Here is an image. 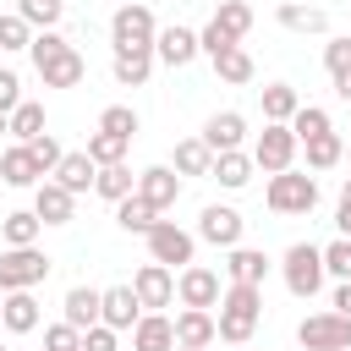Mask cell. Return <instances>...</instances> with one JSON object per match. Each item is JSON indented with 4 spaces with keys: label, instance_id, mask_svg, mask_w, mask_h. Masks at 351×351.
I'll use <instances>...</instances> for the list:
<instances>
[{
    "label": "cell",
    "instance_id": "680465c9",
    "mask_svg": "<svg viewBox=\"0 0 351 351\" xmlns=\"http://www.w3.org/2000/svg\"><path fill=\"white\" fill-rule=\"evenodd\" d=\"M0 351H5V346H0Z\"/></svg>",
    "mask_w": 351,
    "mask_h": 351
},
{
    "label": "cell",
    "instance_id": "ac0fdd59",
    "mask_svg": "<svg viewBox=\"0 0 351 351\" xmlns=\"http://www.w3.org/2000/svg\"><path fill=\"white\" fill-rule=\"evenodd\" d=\"M38 77H44V88H82L88 82V60L77 55V44H66L60 55H49L38 66Z\"/></svg>",
    "mask_w": 351,
    "mask_h": 351
},
{
    "label": "cell",
    "instance_id": "cb8c5ba5",
    "mask_svg": "<svg viewBox=\"0 0 351 351\" xmlns=\"http://www.w3.org/2000/svg\"><path fill=\"white\" fill-rule=\"evenodd\" d=\"M208 27H214L219 38H230V44H241V38L252 33V5H247V0H219L214 16H208Z\"/></svg>",
    "mask_w": 351,
    "mask_h": 351
},
{
    "label": "cell",
    "instance_id": "816d5d0a",
    "mask_svg": "<svg viewBox=\"0 0 351 351\" xmlns=\"http://www.w3.org/2000/svg\"><path fill=\"white\" fill-rule=\"evenodd\" d=\"M335 93H340V99L351 104V77H335Z\"/></svg>",
    "mask_w": 351,
    "mask_h": 351
},
{
    "label": "cell",
    "instance_id": "7402d4cb",
    "mask_svg": "<svg viewBox=\"0 0 351 351\" xmlns=\"http://www.w3.org/2000/svg\"><path fill=\"white\" fill-rule=\"evenodd\" d=\"M60 324H71L77 335L99 324V285H71L60 296Z\"/></svg>",
    "mask_w": 351,
    "mask_h": 351
},
{
    "label": "cell",
    "instance_id": "e575fe53",
    "mask_svg": "<svg viewBox=\"0 0 351 351\" xmlns=\"http://www.w3.org/2000/svg\"><path fill=\"white\" fill-rule=\"evenodd\" d=\"M5 126H11V137H16V143L44 137V104H38V99H22V104L5 115Z\"/></svg>",
    "mask_w": 351,
    "mask_h": 351
},
{
    "label": "cell",
    "instance_id": "8fae6325",
    "mask_svg": "<svg viewBox=\"0 0 351 351\" xmlns=\"http://www.w3.org/2000/svg\"><path fill=\"white\" fill-rule=\"evenodd\" d=\"M132 296H137V307H143V313L170 307V302H176V274H170L165 263H143V269L132 274Z\"/></svg>",
    "mask_w": 351,
    "mask_h": 351
},
{
    "label": "cell",
    "instance_id": "83f0119b",
    "mask_svg": "<svg viewBox=\"0 0 351 351\" xmlns=\"http://www.w3.org/2000/svg\"><path fill=\"white\" fill-rule=\"evenodd\" d=\"M252 170H258V165H252V154H241V148H236V154H214V165H208V176H214L225 192H241V186L252 181Z\"/></svg>",
    "mask_w": 351,
    "mask_h": 351
},
{
    "label": "cell",
    "instance_id": "e0dca14e",
    "mask_svg": "<svg viewBox=\"0 0 351 351\" xmlns=\"http://www.w3.org/2000/svg\"><path fill=\"white\" fill-rule=\"evenodd\" d=\"M137 318H143V307H137L132 285H110V291H99V324H110V329L121 335V329H137Z\"/></svg>",
    "mask_w": 351,
    "mask_h": 351
},
{
    "label": "cell",
    "instance_id": "60d3db41",
    "mask_svg": "<svg viewBox=\"0 0 351 351\" xmlns=\"http://www.w3.org/2000/svg\"><path fill=\"white\" fill-rule=\"evenodd\" d=\"M324 71H329V82L335 77H351V33L324 38Z\"/></svg>",
    "mask_w": 351,
    "mask_h": 351
},
{
    "label": "cell",
    "instance_id": "bcb514c9",
    "mask_svg": "<svg viewBox=\"0 0 351 351\" xmlns=\"http://www.w3.org/2000/svg\"><path fill=\"white\" fill-rule=\"evenodd\" d=\"M27 148H33V159L44 165V176H55V165H60V154H66V148H60V143H55L49 132H44V137H33Z\"/></svg>",
    "mask_w": 351,
    "mask_h": 351
},
{
    "label": "cell",
    "instance_id": "f35d334b",
    "mask_svg": "<svg viewBox=\"0 0 351 351\" xmlns=\"http://www.w3.org/2000/svg\"><path fill=\"white\" fill-rule=\"evenodd\" d=\"M126 148H132L126 137H110V132H93L82 154H88L93 165H126Z\"/></svg>",
    "mask_w": 351,
    "mask_h": 351
},
{
    "label": "cell",
    "instance_id": "d6986e66",
    "mask_svg": "<svg viewBox=\"0 0 351 351\" xmlns=\"http://www.w3.org/2000/svg\"><path fill=\"white\" fill-rule=\"evenodd\" d=\"M0 181H5V186H38V181H49V176H44V165L33 159L27 143H11V148L0 154Z\"/></svg>",
    "mask_w": 351,
    "mask_h": 351
},
{
    "label": "cell",
    "instance_id": "7bdbcfd3",
    "mask_svg": "<svg viewBox=\"0 0 351 351\" xmlns=\"http://www.w3.org/2000/svg\"><path fill=\"white\" fill-rule=\"evenodd\" d=\"M324 274H335V280H351V241H346V236H335V241L324 247Z\"/></svg>",
    "mask_w": 351,
    "mask_h": 351
},
{
    "label": "cell",
    "instance_id": "b9f144b4",
    "mask_svg": "<svg viewBox=\"0 0 351 351\" xmlns=\"http://www.w3.org/2000/svg\"><path fill=\"white\" fill-rule=\"evenodd\" d=\"M27 44H33V27H27L16 11H5V16H0V55H5V49H27Z\"/></svg>",
    "mask_w": 351,
    "mask_h": 351
},
{
    "label": "cell",
    "instance_id": "52a82bcc",
    "mask_svg": "<svg viewBox=\"0 0 351 351\" xmlns=\"http://www.w3.org/2000/svg\"><path fill=\"white\" fill-rule=\"evenodd\" d=\"M296 340H302V351H351V318H340L335 307L307 313L296 324Z\"/></svg>",
    "mask_w": 351,
    "mask_h": 351
},
{
    "label": "cell",
    "instance_id": "f546056e",
    "mask_svg": "<svg viewBox=\"0 0 351 351\" xmlns=\"http://www.w3.org/2000/svg\"><path fill=\"white\" fill-rule=\"evenodd\" d=\"M274 22H280L285 33H329V16H324L318 5H302V0H285V5L274 11Z\"/></svg>",
    "mask_w": 351,
    "mask_h": 351
},
{
    "label": "cell",
    "instance_id": "d4e9b609",
    "mask_svg": "<svg viewBox=\"0 0 351 351\" xmlns=\"http://www.w3.org/2000/svg\"><path fill=\"white\" fill-rule=\"evenodd\" d=\"M110 77L121 88H143L154 77V49H115L110 55Z\"/></svg>",
    "mask_w": 351,
    "mask_h": 351
},
{
    "label": "cell",
    "instance_id": "74e56055",
    "mask_svg": "<svg viewBox=\"0 0 351 351\" xmlns=\"http://www.w3.org/2000/svg\"><path fill=\"white\" fill-rule=\"evenodd\" d=\"M137 126H143V121H137V110H132V104H104V115H99V132L126 137V143L137 137Z\"/></svg>",
    "mask_w": 351,
    "mask_h": 351
},
{
    "label": "cell",
    "instance_id": "f6af8a7d",
    "mask_svg": "<svg viewBox=\"0 0 351 351\" xmlns=\"http://www.w3.org/2000/svg\"><path fill=\"white\" fill-rule=\"evenodd\" d=\"M60 49H66V38H60L55 27H49V33H33V44H27L33 66H44V60H49V55H60Z\"/></svg>",
    "mask_w": 351,
    "mask_h": 351
},
{
    "label": "cell",
    "instance_id": "4dcf8cb0",
    "mask_svg": "<svg viewBox=\"0 0 351 351\" xmlns=\"http://www.w3.org/2000/svg\"><path fill=\"white\" fill-rule=\"evenodd\" d=\"M208 165H214V154H208L203 137H181L176 154H170V170L176 176H208Z\"/></svg>",
    "mask_w": 351,
    "mask_h": 351
},
{
    "label": "cell",
    "instance_id": "5bb4252c",
    "mask_svg": "<svg viewBox=\"0 0 351 351\" xmlns=\"http://www.w3.org/2000/svg\"><path fill=\"white\" fill-rule=\"evenodd\" d=\"M38 324H44V307H38L33 291H5L0 296V329L5 335H33Z\"/></svg>",
    "mask_w": 351,
    "mask_h": 351
},
{
    "label": "cell",
    "instance_id": "ee69618b",
    "mask_svg": "<svg viewBox=\"0 0 351 351\" xmlns=\"http://www.w3.org/2000/svg\"><path fill=\"white\" fill-rule=\"evenodd\" d=\"M44 351H82V335L71 324H49L44 329Z\"/></svg>",
    "mask_w": 351,
    "mask_h": 351
},
{
    "label": "cell",
    "instance_id": "c3c4849f",
    "mask_svg": "<svg viewBox=\"0 0 351 351\" xmlns=\"http://www.w3.org/2000/svg\"><path fill=\"white\" fill-rule=\"evenodd\" d=\"M16 104H22V77L11 66H0V115H11Z\"/></svg>",
    "mask_w": 351,
    "mask_h": 351
},
{
    "label": "cell",
    "instance_id": "4fadbf2b",
    "mask_svg": "<svg viewBox=\"0 0 351 351\" xmlns=\"http://www.w3.org/2000/svg\"><path fill=\"white\" fill-rule=\"evenodd\" d=\"M154 60H159V66H170V71L192 66V60H197V33H192V27H181V22L159 27V38H154Z\"/></svg>",
    "mask_w": 351,
    "mask_h": 351
},
{
    "label": "cell",
    "instance_id": "836d02e7",
    "mask_svg": "<svg viewBox=\"0 0 351 351\" xmlns=\"http://www.w3.org/2000/svg\"><path fill=\"white\" fill-rule=\"evenodd\" d=\"M93 192H99L104 203H121V197H132V192H137V176H132L126 165H99V176H93Z\"/></svg>",
    "mask_w": 351,
    "mask_h": 351
},
{
    "label": "cell",
    "instance_id": "8d00e7d4",
    "mask_svg": "<svg viewBox=\"0 0 351 351\" xmlns=\"http://www.w3.org/2000/svg\"><path fill=\"white\" fill-rule=\"evenodd\" d=\"M16 16H22L33 33H49V27H60L66 0H16Z\"/></svg>",
    "mask_w": 351,
    "mask_h": 351
},
{
    "label": "cell",
    "instance_id": "484cf974",
    "mask_svg": "<svg viewBox=\"0 0 351 351\" xmlns=\"http://www.w3.org/2000/svg\"><path fill=\"white\" fill-rule=\"evenodd\" d=\"M258 99H263V121H269V126H291V115L302 110V93H296L291 82H263Z\"/></svg>",
    "mask_w": 351,
    "mask_h": 351
},
{
    "label": "cell",
    "instance_id": "f907efd6",
    "mask_svg": "<svg viewBox=\"0 0 351 351\" xmlns=\"http://www.w3.org/2000/svg\"><path fill=\"white\" fill-rule=\"evenodd\" d=\"M335 225H340V236H346V241H351V203H346V197H340V203H335Z\"/></svg>",
    "mask_w": 351,
    "mask_h": 351
},
{
    "label": "cell",
    "instance_id": "ffe728a7",
    "mask_svg": "<svg viewBox=\"0 0 351 351\" xmlns=\"http://www.w3.org/2000/svg\"><path fill=\"white\" fill-rule=\"evenodd\" d=\"M33 214H38V225H71L77 197H71L66 186H55V181H38V186H33Z\"/></svg>",
    "mask_w": 351,
    "mask_h": 351
},
{
    "label": "cell",
    "instance_id": "30bf717a",
    "mask_svg": "<svg viewBox=\"0 0 351 351\" xmlns=\"http://www.w3.org/2000/svg\"><path fill=\"white\" fill-rule=\"evenodd\" d=\"M219 291H225V285H219V274H214L208 263H186V269L176 274L181 307H203V313H208V307H219Z\"/></svg>",
    "mask_w": 351,
    "mask_h": 351
},
{
    "label": "cell",
    "instance_id": "f1b7e54d",
    "mask_svg": "<svg viewBox=\"0 0 351 351\" xmlns=\"http://www.w3.org/2000/svg\"><path fill=\"white\" fill-rule=\"evenodd\" d=\"M115 225H121L126 236H148V230L159 225V208H154L148 197H137V192H132V197H121V203H115Z\"/></svg>",
    "mask_w": 351,
    "mask_h": 351
},
{
    "label": "cell",
    "instance_id": "681fc988",
    "mask_svg": "<svg viewBox=\"0 0 351 351\" xmlns=\"http://www.w3.org/2000/svg\"><path fill=\"white\" fill-rule=\"evenodd\" d=\"M329 307H335L340 318H351V280H340V285H335V302H329Z\"/></svg>",
    "mask_w": 351,
    "mask_h": 351
},
{
    "label": "cell",
    "instance_id": "7c38bea8",
    "mask_svg": "<svg viewBox=\"0 0 351 351\" xmlns=\"http://www.w3.org/2000/svg\"><path fill=\"white\" fill-rule=\"evenodd\" d=\"M197 137L208 143V154H236V148L247 143V115H241V110H214Z\"/></svg>",
    "mask_w": 351,
    "mask_h": 351
},
{
    "label": "cell",
    "instance_id": "9f6ffc18",
    "mask_svg": "<svg viewBox=\"0 0 351 351\" xmlns=\"http://www.w3.org/2000/svg\"><path fill=\"white\" fill-rule=\"evenodd\" d=\"M346 159H351V148H346Z\"/></svg>",
    "mask_w": 351,
    "mask_h": 351
},
{
    "label": "cell",
    "instance_id": "d590c367",
    "mask_svg": "<svg viewBox=\"0 0 351 351\" xmlns=\"http://www.w3.org/2000/svg\"><path fill=\"white\" fill-rule=\"evenodd\" d=\"M302 154H307V170H335L346 159V143H340V132H324V137H307Z\"/></svg>",
    "mask_w": 351,
    "mask_h": 351
},
{
    "label": "cell",
    "instance_id": "1f68e13d",
    "mask_svg": "<svg viewBox=\"0 0 351 351\" xmlns=\"http://www.w3.org/2000/svg\"><path fill=\"white\" fill-rule=\"evenodd\" d=\"M38 230H44V225H38L33 208H11V214L0 219V241H5V247H38Z\"/></svg>",
    "mask_w": 351,
    "mask_h": 351
},
{
    "label": "cell",
    "instance_id": "d6a6232c",
    "mask_svg": "<svg viewBox=\"0 0 351 351\" xmlns=\"http://www.w3.org/2000/svg\"><path fill=\"white\" fill-rule=\"evenodd\" d=\"M214 77L219 82H230V88H247L252 77H258V66H252V55L236 44V49H225V55H214Z\"/></svg>",
    "mask_w": 351,
    "mask_h": 351
},
{
    "label": "cell",
    "instance_id": "6da1fadb",
    "mask_svg": "<svg viewBox=\"0 0 351 351\" xmlns=\"http://www.w3.org/2000/svg\"><path fill=\"white\" fill-rule=\"evenodd\" d=\"M263 324V285H230L219 291V318H214V340L225 346H247Z\"/></svg>",
    "mask_w": 351,
    "mask_h": 351
},
{
    "label": "cell",
    "instance_id": "db71d44e",
    "mask_svg": "<svg viewBox=\"0 0 351 351\" xmlns=\"http://www.w3.org/2000/svg\"><path fill=\"white\" fill-rule=\"evenodd\" d=\"M0 137H11V126H5V115H0Z\"/></svg>",
    "mask_w": 351,
    "mask_h": 351
},
{
    "label": "cell",
    "instance_id": "3957f363",
    "mask_svg": "<svg viewBox=\"0 0 351 351\" xmlns=\"http://www.w3.org/2000/svg\"><path fill=\"white\" fill-rule=\"evenodd\" d=\"M263 203H269V214H285V219L313 214V208H318V181L302 176V170H280V176H269Z\"/></svg>",
    "mask_w": 351,
    "mask_h": 351
},
{
    "label": "cell",
    "instance_id": "ba28073f",
    "mask_svg": "<svg viewBox=\"0 0 351 351\" xmlns=\"http://www.w3.org/2000/svg\"><path fill=\"white\" fill-rule=\"evenodd\" d=\"M296 132L291 126H269L263 121V132H258V143H252V165L263 170V176H280V170H291L296 165Z\"/></svg>",
    "mask_w": 351,
    "mask_h": 351
},
{
    "label": "cell",
    "instance_id": "2e32d148",
    "mask_svg": "<svg viewBox=\"0 0 351 351\" xmlns=\"http://www.w3.org/2000/svg\"><path fill=\"white\" fill-rule=\"evenodd\" d=\"M137 197H148V203L165 214V208H176V197H181V176H176L170 165H148V170H137Z\"/></svg>",
    "mask_w": 351,
    "mask_h": 351
},
{
    "label": "cell",
    "instance_id": "603a6c76",
    "mask_svg": "<svg viewBox=\"0 0 351 351\" xmlns=\"http://www.w3.org/2000/svg\"><path fill=\"white\" fill-rule=\"evenodd\" d=\"M93 176H99V165L77 148V154H60V165H55V176H49V181H55V186H66L71 197H82V192H93Z\"/></svg>",
    "mask_w": 351,
    "mask_h": 351
},
{
    "label": "cell",
    "instance_id": "9a60e30c",
    "mask_svg": "<svg viewBox=\"0 0 351 351\" xmlns=\"http://www.w3.org/2000/svg\"><path fill=\"white\" fill-rule=\"evenodd\" d=\"M269 269H274V258H269L263 247H230V252H225V280H230V285H263Z\"/></svg>",
    "mask_w": 351,
    "mask_h": 351
},
{
    "label": "cell",
    "instance_id": "9c48e42d",
    "mask_svg": "<svg viewBox=\"0 0 351 351\" xmlns=\"http://www.w3.org/2000/svg\"><path fill=\"white\" fill-rule=\"evenodd\" d=\"M241 230H247V219H241L230 203H208V208L197 214V230H192V236L208 241V247H225V252H230V247H241Z\"/></svg>",
    "mask_w": 351,
    "mask_h": 351
},
{
    "label": "cell",
    "instance_id": "ab89813d",
    "mask_svg": "<svg viewBox=\"0 0 351 351\" xmlns=\"http://www.w3.org/2000/svg\"><path fill=\"white\" fill-rule=\"evenodd\" d=\"M291 132H296V143H307V137H324V132H335V126H329V110L302 104V110L291 115Z\"/></svg>",
    "mask_w": 351,
    "mask_h": 351
},
{
    "label": "cell",
    "instance_id": "11a10c76",
    "mask_svg": "<svg viewBox=\"0 0 351 351\" xmlns=\"http://www.w3.org/2000/svg\"><path fill=\"white\" fill-rule=\"evenodd\" d=\"M115 5H132V0H115Z\"/></svg>",
    "mask_w": 351,
    "mask_h": 351
},
{
    "label": "cell",
    "instance_id": "7a4b0ae2",
    "mask_svg": "<svg viewBox=\"0 0 351 351\" xmlns=\"http://www.w3.org/2000/svg\"><path fill=\"white\" fill-rule=\"evenodd\" d=\"M280 280H285V291L296 296V302H313L318 291H324V247H313V241H291L285 247V258H280Z\"/></svg>",
    "mask_w": 351,
    "mask_h": 351
},
{
    "label": "cell",
    "instance_id": "5b68a950",
    "mask_svg": "<svg viewBox=\"0 0 351 351\" xmlns=\"http://www.w3.org/2000/svg\"><path fill=\"white\" fill-rule=\"evenodd\" d=\"M143 241H148V263H165V269H186V263H197V236L181 230L176 219H159Z\"/></svg>",
    "mask_w": 351,
    "mask_h": 351
},
{
    "label": "cell",
    "instance_id": "6f0895ef",
    "mask_svg": "<svg viewBox=\"0 0 351 351\" xmlns=\"http://www.w3.org/2000/svg\"><path fill=\"white\" fill-rule=\"evenodd\" d=\"M176 351H181V346H176Z\"/></svg>",
    "mask_w": 351,
    "mask_h": 351
},
{
    "label": "cell",
    "instance_id": "8992f818",
    "mask_svg": "<svg viewBox=\"0 0 351 351\" xmlns=\"http://www.w3.org/2000/svg\"><path fill=\"white\" fill-rule=\"evenodd\" d=\"M154 38H159V22L143 0L115 5V16H110V44L115 49H154Z\"/></svg>",
    "mask_w": 351,
    "mask_h": 351
},
{
    "label": "cell",
    "instance_id": "277c9868",
    "mask_svg": "<svg viewBox=\"0 0 351 351\" xmlns=\"http://www.w3.org/2000/svg\"><path fill=\"white\" fill-rule=\"evenodd\" d=\"M49 269H55V263H49L38 247H0V296H5V291H33V285H44Z\"/></svg>",
    "mask_w": 351,
    "mask_h": 351
},
{
    "label": "cell",
    "instance_id": "f5cc1de1",
    "mask_svg": "<svg viewBox=\"0 0 351 351\" xmlns=\"http://www.w3.org/2000/svg\"><path fill=\"white\" fill-rule=\"evenodd\" d=\"M340 197H346V203H351V176H346V186H340Z\"/></svg>",
    "mask_w": 351,
    "mask_h": 351
},
{
    "label": "cell",
    "instance_id": "44dd1931",
    "mask_svg": "<svg viewBox=\"0 0 351 351\" xmlns=\"http://www.w3.org/2000/svg\"><path fill=\"white\" fill-rule=\"evenodd\" d=\"M170 324H176V346H181V351H208V346H214V313L181 307Z\"/></svg>",
    "mask_w": 351,
    "mask_h": 351
},
{
    "label": "cell",
    "instance_id": "7dc6e473",
    "mask_svg": "<svg viewBox=\"0 0 351 351\" xmlns=\"http://www.w3.org/2000/svg\"><path fill=\"white\" fill-rule=\"evenodd\" d=\"M82 351H121V335L110 324H93V329H82Z\"/></svg>",
    "mask_w": 351,
    "mask_h": 351
},
{
    "label": "cell",
    "instance_id": "4316f807",
    "mask_svg": "<svg viewBox=\"0 0 351 351\" xmlns=\"http://www.w3.org/2000/svg\"><path fill=\"white\" fill-rule=\"evenodd\" d=\"M132 351H176V324L165 313H143L132 329Z\"/></svg>",
    "mask_w": 351,
    "mask_h": 351
}]
</instances>
